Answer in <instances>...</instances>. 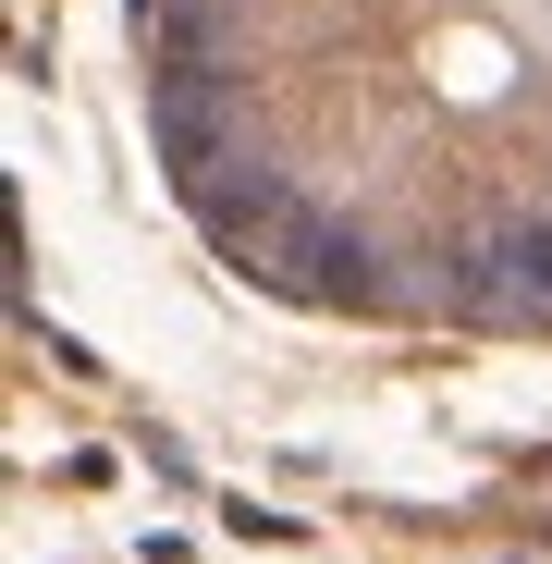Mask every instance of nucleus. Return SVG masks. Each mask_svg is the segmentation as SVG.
<instances>
[{
    "mask_svg": "<svg viewBox=\"0 0 552 564\" xmlns=\"http://www.w3.org/2000/svg\"><path fill=\"white\" fill-rule=\"evenodd\" d=\"M136 135L258 295L552 344V0H136Z\"/></svg>",
    "mask_w": 552,
    "mask_h": 564,
    "instance_id": "nucleus-1",
    "label": "nucleus"
}]
</instances>
